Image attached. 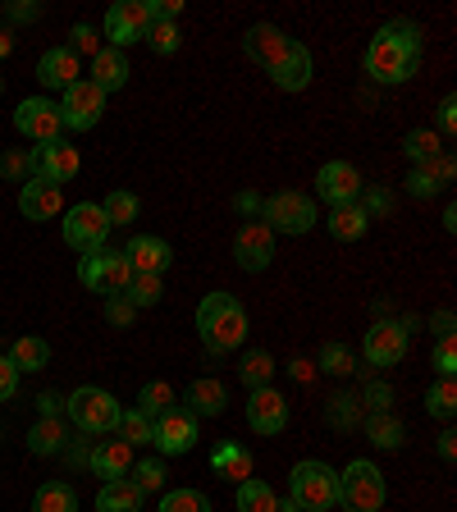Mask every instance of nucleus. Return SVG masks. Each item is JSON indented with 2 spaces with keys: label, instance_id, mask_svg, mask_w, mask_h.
Listing matches in <instances>:
<instances>
[{
  "label": "nucleus",
  "instance_id": "nucleus-1",
  "mask_svg": "<svg viewBox=\"0 0 457 512\" xmlns=\"http://www.w3.org/2000/svg\"><path fill=\"white\" fill-rule=\"evenodd\" d=\"M243 51L252 64H261L270 74V83L284 87V92H302L316 74V64H311V51L298 42V37H288L284 28L275 23H256V28L243 32Z\"/></svg>",
  "mask_w": 457,
  "mask_h": 512
},
{
  "label": "nucleus",
  "instance_id": "nucleus-32",
  "mask_svg": "<svg viewBox=\"0 0 457 512\" xmlns=\"http://www.w3.org/2000/svg\"><path fill=\"white\" fill-rule=\"evenodd\" d=\"M10 362H14V371H42L46 362H51V343L46 339H14V348H10Z\"/></svg>",
  "mask_w": 457,
  "mask_h": 512
},
{
  "label": "nucleus",
  "instance_id": "nucleus-48",
  "mask_svg": "<svg viewBox=\"0 0 457 512\" xmlns=\"http://www.w3.org/2000/svg\"><path fill=\"white\" fill-rule=\"evenodd\" d=\"M0 174H5V179L28 183V156H19V151H5V156H0Z\"/></svg>",
  "mask_w": 457,
  "mask_h": 512
},
{
  "label": "nucleus",
  "instance_id": "nucleus-12",
  "mask_svg": "<svg viewBox=\"0 0 457 512\" xmlns=\"http://www.w3.org/2000/svg\"><path fill=\"white\" fill-rule=\"evenodd\" d=\"M14 128L32 142H55L64 133L60 101H46V96H28V101H19V110H14Z\"/></svg>",
  "mask_w": 457,
  "mask_h": 512
},
{
  "label": "nucleus",
  "instance_id": "nucleus-36",
  "mask_svg": "<svg viewBox=\"0 0 457 512\" xmlns=\"http://www.w3.org/2000/svg\"><path fill=\"white\" fill-rule=\"evenodd\" d=\"M142 42H147L156 55H174L183 46V32H179V23H170V19H151V28H147Z\"/></svg>",
  "mask_w": 457,
  "mask_h": 512
},
{
  "label": "nucleus",
  "instance_id": "nucleus-63",
  "mask_svg": "<svg viewBox=\"0 0 457 512\" xmlns=\"http://www.w3.org/2000/svg\"><path fill=\"white\" fill-rule=\"evenodd\" d=\"M279 512H302V508H298V503H293V499H288V503H279Z\"/></svg>",
  "mask_w": 457,
  "mask_h": 512
},
{
  "label": "nucleus",
  "instance_id": "nucleus-55",
  "mask_svg": "<svg viewBox=\"0 0 457 512\" xmlns=\"http://www.w3.org/2000/svg\"><path fill=\"white\" fill-rule=\"evenodd\" d=\"M362 211L366 215H384V211H389V192H380V188H375V192H366V206H362Z\"/></svg>",
  "mask_w": 457,
  "mask_h": 512
},
{
  "label": "nucleus",
  "instance_id": "nucleus-40",
  "mask_svg": "<svg viewBox=\"0 0 457 512\" xmlns=\"http://www.w3.org/2000/svg\"><path fill=\"white\" fill-rule=\"evenodd\" d=\"M403 151H407V160H416V165H426L430 156H439V133H430V128H412L403 138Z\"/></svg>",
  "mask_w": 457,
  "mask_h": 512
},
{
  "label": "nucleus",
  "instance_id": "nucleus-42",
  "mask_svg": "<svg viewBox=\"0 0 457 512\" xmlns=\"http://www.w3.org/2000/svg\"><path fill=\"white\" fill-rule=\"evenodd\" d=\"M320 371L325 375H352L357 371V357H352L348 343H325V348H320Z\"/></svg>",
  "mask_w": 457,
  "mask_h": 512
},
{
  "label": "nucleus",
  "instance_id": "nucleus-61",
  "mask_svg": "<svg viewBox=\"0 0 457 512\" xmlns=\"http://www.w3.org/2000/svg\"><path fill=\"white\" fill-rule=\"evenodd\" d=\"M14 19H37V14H42V10H37V5H14Z\"/></svg>",
  "mask_w": 457,
  "mask_h": 512
},
{
  "label": "nucleus",
  "instance_id": "nucleus-37",
  "mask_svg": "<svg viewBox=\"0 0 457 512\" xmlns=\"http://www.w3.org/2000/svg\"><path fill=\"white\" fill-rule=\"evenodd\" d=\"M124 298L133 302V307H156V302L165 298V284H160V275H133L124 288Z\"/></svg>",
  "mask_w": 457,
  "mask_h": 512
},
{
  "label": "nucleus",
  "instance_id": "nucleus-2",
  "mask_svg": "<svg viewBox=\"0 0 457 512\" xmlns=\"http://www.w3.org/2000/svg\"><path fill=\"white\" fill-rule=\"evenodd\" d=\"M421 28L412 19H389L366 46V74L375 83H407V78L421 69Z\"/></svg>",
  "mask_w": 457,
  "mask_h": 512
},
{
  "label": "nucleus",
  "instance_id": "nucleus-6",
  "mask_svg": "<svg viewBox=\"0 0 457 512\" xmlns=\"http://www.w3.org/2000/svg\"><path fill=\"white\" fill-rule=\"evenodd\" d=\"M64 412H69V421H74L83 435H101L106 439L110 430L119 426V416H124V407H119L115 394H106V389H92V384H83V389H74V394L64 398Z\"/></svg>",
  "mask_w": 457,
  "mask_h": 512
},
{
  "label": "nucleus",
  "instance_id": "nucleus-25",
  "mask_svg": "<svg viewBox=\"0 0 457 512\" xmlns=\"http://www.w3.org/2000/svg\"><path fill=\"white\" fill-rule=\"evenodd\" d=\"M142 499L147 494L133 485V480H101V490H96V512H142Z\"/></svg>",
  "mask_w": 457,
  "mask_h": 512
},
{
  "label": "nucleus",
  "instance_id": "nucleus-29",
  "mask_svg": "<svg viewBox=\"0 0 457 512\" xmlns=\"http://www.w3.org/2000/svg\"><path fill=\"white\" fill-rule=\"evenodd\" d=\"M60 448H64V421L60 416H42V421L28 430V453L51 458V453H60Z\"/></svg>",
  "mask_w": 457,
  "mask_h": 512
},
{
  "label": "nucleus",
  "instance_id": "nucleus-59",
  "mask_svg": "<svg viewBox=\"0 0 457 512\" xmlns=\"http://www.w3.org/2000/svg\"><path fill=\"white\" fill-rule=\"evenodd\" d=\"M288 375H293V380H302V384H307L311 375H316V366H311V362H293V366H288Z\"/></svg>",
  "mask_w": 457,
  "mask_h": 512
},
{
  "label": "nucleus",
  "instance_id": "nucleus-52",
  "mask_svg": "<svg viewBox=\"0 0 457 512\" xmlns=\"http://www.w3.org/2000/svg\"><path fill=\"white\" fill-rule=\"evenodd\" d=\"M439 128H444L448 138L457 133V96H444V101H439Z\"/></svg>",
  "mask_w": 457,
  "mask_h": 512
},
{
  "label": "nucleus",
  "instance_id": "nucleus-23",
  "mask_svg": "<svg viewBox=\"0 0 457 512\" xmlns=\"http://www.w3.org/2000/svg\"><path fill=\"white\" fill-rule=\"evenodd\" d=\"M128 55L124 51H115V46H101V51L92 55V78L87 83L92 87H101V92H119V87L128 83Z\"/></svg>",
  "mask_w": 457,
  "mask_h": 512
},
{
  "label": "nucleus",
  "instance_id": "nucleus-58",
  "mask_svg": "<svg viewBox=\"0 0 457 512\" xmlns=\"http://www.w3.org/2000/svg\"><path fill=\"white\" fill-rule=\"evenodd\" d=\"M439 458H448V462L457 458V435H453V430H444V435H439Z\"/></svg>",
  "mask_w": 457,
  "mask_h": 512
},
{
  "label": "nucleus",
  "instance_id": "nucleus-18",
  "mask_svg": "<svg viewBox=\"0 0 457 512\" xmlns=\"http://www.w3.org/2000/svg\"><path fill=\"white\" fill-rule=\"evenodd\" d=\"M247 426H252L256 435H279V430L288 426V403H284V394H279L275 384L247 394Z\"/></svg>",
  "mask_w": 457,
  "mask_h": 512
},
{
  "label": "nucleus",
  "instance_id": "nucleus-31",
  "mask_svg": "<svg viewBox=\"0 0 457 512\" xmlns=\"http://www.w3.org/2000/svg\"><path fill=\"white\" fill-rule=\"evenodd\" d=\"M234 503H238V512H279V494L270 490L266 480H243Z\"/></svg>",
  "mask_w": 457,
  "mask_h": 512
},
{
  "label": "nucleus",
  "instance_id": "nucleus-11",
  "mask_svg": "<svg viewBox=\"0 0 457 512\" xmlns=\"http://www.w3.org/2000/svg\"><path fill=\"white\" fill-rule=\"evenodd\" d=\"M197 416L188 407H170L165 416H156V426H151V444L160 448V458H183L197 448Z\"/></svg>",
  "mask_w": 457,
  "mask_h": 512
},
{
  "label": "nucleus",
  "instance_id": "nucleus-14",
  "mask_svg": "<svg viewBox=\"0 0 457 512\" xmlns=\"http://www.w3.org/2000/svg\"><path fill=\"white\" fill-rule=\"evenodd\" d=\"M407 339H412V330H407L403 320H375L371 330H366L362 339V352L371 366H398L407 357Z\"/></svg>",
  "mask_w": 457,
  "mask_h": 512
},
{
  "label": "nucleus",
  "instance_id": "nucleus-38",
  "mask_svg": "<svg viewBox=\"0 0 457 512\" xmlns=\"http://www.w3.org/2000/svg\"><path fill=\"white\" fill-rule=\"evenodd\" d=\"M128 476H133V485H138L142 494H156V490H165L170 471H165V462H160V458H142L138 467L128 471Z\"/></svg>",
  "mask_w": 457,
  "mask_h": 512
},
{
  "label": "nucleus",
  "instance_id": "nucleus-15",
  "mask_svg": "<svg viewBox=\"0 0 457 512\" xmlns=\"http://www.w3.org/2000/svg\"><path fill=\"white\" fill-rule=\"evenodd\" d=\"M101 110H106V92L92 87L87 78H78L60 101V119H64V128H74V133H87V128L101 124Z\"/></svg>",
  "mask_w": 457,
  "mask_h": 512
},
{
  "label": "nucleus",
  "instance_id": "nucleus-22",
  "mask_svg": "<svg viewBox=\"0 0 457 512\" xmlns=\"http://www.w3.org/2000/svg\"><path fill=\"white\" fill-rule=\"evenodd\" d=\"M60 206H64V192L55 188V183H46V179H28L19 188L23 220H55V215H60Z\"/></svg>",
  "mask_w": 457,
  "mask_h": 512
},
{
  "label": "nucleus",
  "instance_id": "nucleus-19",
  "mask_svg": "<svg viewBox=\"0 0 457 512\" xmlns=\"http://www.w3.org/2000/svg\"><path fill=\"white\" fill-rule=\"evenodd\" d=\"M124 261L133 275H165V270L174 266V247L156 234H138L124 247Z\"/></svg>",
  "mask_w": 457,
  "mask_h": 512
},
{
  "label": "nucleus",
  "instance_id": "nucleus-3",
  "mask_svg": "<svg viewBox=\"0 0 457 512\" xmlns=\"http://www.w3.org/2000/svg\"><path fill=\"white\" fill-rule=\"evenodd\" d=\"M197 334L211 352H234L247 339V311L234 293H206L197 307Z\"/></svg>",
  "mask_w": 457,
  "mask_h": 512
},
{
  "label": "nucleus",
  "instance_id": "nucleus-34",
  "mask_svg": "<svg viewBox=\"0 0 457 512\" xmlns=\"http://www.w3.org/2000/svg\"><path fill=\"white\" fill-rule=\"evenodd\" d=\"M174 407V384H165V380H151V384H142V394H138V412L142 416H165Z\"/></svg>",
  "mask_w": 457,
  "mask_h": 512
},
{
  "label": "nucleus",
  "instance_id": "nucleus-64",
  "mask_svg": "<svg viewBox=\"0 0 457 512\" xmlns=\"http://www.w3.org/2000/svg\"><path fill=\"white\" fill-rule=\"evenodd\" d=\"M0 92H5V78H0Z\"/></svg>",
  "mask_w": 457,
  "mask_h": 512
},
{
  "label": "nucleus",
  "instance_id": "nucleus-30",
  "mask_svg": "<svg viewBox=\"0 0 457 512\" xmlns=\"http://www.w3.org/2000/svg\"><path fill=\"white\" fill-rule=\"evenodd\" d=\"M32 512H78V494H74V485H64V480H46V485H37Z\"/></svg>",
  "mask_w": 457,
  "mask_h": 512
},
{
  "label": "nucleus",
  "instance_id": "nucleus-51",
  "mask_svg": "<svg viewBox=\"0 0 457 512\" xmlns=\"http://www.w3.org/2000/svg\"><path fill=\"white\" fill-rule=\"evenodd\" d=\"M407 192H412V197H435V192H444V188H439V183L430 179L426 170H412V179H407Z\"/></svg>",
  "mask_w": 457,
  "mask_h": 512
},
{
  "label": "nucleus",
  "instance_id": "nucleus-16",
  "mask_svg": "<svg viewBox=\"0 0 457 512\" xmlns=\"http://www.w3.org/2000/svg\"><path fill=\"white\" fill-rule=\"evenodd\" d=\"M234 261H238V270H252V275L266 270L275 261V229L266 220H247L234 238Z\"/></svg>",
  "mask_w": 457,
  "mask_h": 512
},
{
  "label": "nucleus",
  "instance_id": "nucleus-60",
  "mask_svg": "<svg viewBox=\"0 0 457 512\" xmlns=\"http://www.w3.org/2000/svg\"><path fill=\"white\" fill-rule=\"evenodd\" d=\"M10 51H14V32L5 28V23H0V60H5Z\"/></svg>",
  "mask_w": 457,
  "mask_h": 512
},
{
  "label": "nucleus",
  "instance_id": "nucleus-9",
  "mask_svg": "<svg viewBox=\"0 0 457 512\" xmlns=\"http://www.w3.org/2000/svg\"><path fill=\"white\" fill-rule=\"evenodd\" d=\"M83 170V156H78V147H69L64 138L55 142H37V147L28 151V174L32 179H46V183H69L74 174Z\"/></svg>",
  "mask_w": 457,
  "mask_h": 512
},
{
  "label": "nucleus",
  "instance_id": "nucleus-35",
  "mask_svg": "<svg viewBox=\"0 0 457 512\" xmlns=\"http://www.w3.org/2000/svg\"><path fill=\"white\" fill-rule=\"evenodd\" d=\"M426 412L439 416V421H453L457 416V384L453 380H435L426 389Z\"/></svg>",
  "mask_w": 457,
  "mask_h": 512
},
{
  "label": "nucleus",
  "instance_id": "nucleus-33",
  "mask_svg": "<svg viewBox=\"0 0 457 512\" xmlns=\"http://www.w3.org/2000/svg\"><path fill=\"white\" fill-rule=\"evenodd\" d=\"M366 439H371L375 448H403V421L389 412H371V421H366Z\"/></svg>",
  "mask_w": 457,
  "mask_h": 512
},
{
  "label": "nucleus",
  "instance_id": "nucleus-47",
  "mask_svg": "<svg viewBox=\"0 0 457 512\" xmlns=\"http://www.w3.org/2000/svg\"><path fill=\"white\" fill-rule=\"evenodd\" d=\"M69 51H101V37H96V28H92V23H78V28L74 32H69Z\"/></svg>",
  "mask_w": 457,
  "mask_h": 512
},
{
  "label": "nucleus",
  "instance_id": "nucleus-53",
  "mask_svg": "<svg viewBox=\"0 0 457 512\" xmlns=\"http://www.w3.org/2000/svg\"><path fill=\"white\" fill-rule=\"evenodd\" d=\"M151 5V19H179V10H183V0H147Z\"/></svg>",
  "mask_w": 457,
  "mask_h": 512
},
{
  "label": "nucleus",
  "instance_id": "nucleus-44",
  "mask_svg": "<svg viewBox=\"0 0 457 512\" xmlns=\"http://www.w3.org/2000/svg\"><path fill=\"white\" fill-rule=\"evenodd\" d=\"M435 371H439V380H453V371H457V343H453V334H439V343H435Z\"/></svg>",
  "mask_w": 457,
  "mask_h": 512
},
{
  "label": "nucleus",
  "instance_id": "nucleus-26",
  "mask_svg": "<svg viewBox=\"0 0 457 512\" xmlns=\"http://www.w3.org/2000/svg\"><path fill=\"white\" fill-rule=\"evenodd\" d=\"M211 471L224 480H234V485H243V480H252V453H247L243 444H234V439H224L211 453Z\"/></svg>",
  "mask_w": 457,
  "mask_h": 512
},
{
  "label": "nucleus",
  "instance_id": "nucleus-20",
  "mask_svg": "<svg viewBox=\"0 0 457 512\" xmlns=\"http://www.w3.org/2000/svg\"><path fill=\"white\" fill-rule=\"evenodd\" d=\"M87 467L106 480H124L133 471V444H124V439H96L92 453H87Z\"/></svg>",
  "mask_w": 457,
  "mask_h": 512
},
{
  "label": "nucleus",
  "instance_id": "nucleus-7",
  "mask_svg": "<svg viewBox=\"0 0 457 512\" xmlns=\"http://www.w3.org/2000/svg\"><path fill=\"white\" fill-rule=\"evenodd\" d=\"M261 220H266L275 234H307V229H316L320 211L307 192H275V197L261 202Z\"/></svg>",
  "mask_w": 457,
  "mask_h": 512
},
{
  "label": "nucleus",
  "instance_id": "nucleus-41",
  "mask_svg": "<svg viewBox=\"0 0 457 512\" xmlns=\"http://www.w3.org/2000/svg\"><path fill=\"white\" fill-rule=\"evenodd\" d=\"M101 211H106L110 229H115V224H133V220H138V197L119 188V192H110L106 202H101Z\"/></svg>",
  "mask_w": 457,
  "mask_h": 512
},
{
  "label": "nucleus",
  "instance_id": "nucleus-24",
  "mask_svg": "<svg viewBox=\"0 0 457 512\" xmlns=\"http://www.w3.org/2000/svg\"><path fill=\"white\" fill-rule=\"evenodd\" d=\"M183 407L192 416H220L229 407V389H224L215 375H202V380L188 384V394H183Z\"/></svg>",
  "mask_w": 457,
  "mask_h": 512
},
{
  "label": "nucleus",
  "instance_id": "nucleus-8",
  "mask_svg": "<svg viewBox=\"0 0 457 512\" xmlns=\"http://www.w3.org/2000/svg\"><path fill=\"white\" fill-rule=\"evenodd\" d=\"M128 279H133V270H128L124 252H115V247H101V252L83 256L78 261V284L92 288V293H124Z\"/></svg>",
  "mask_w": 457,
  "mask_h": 512
},
{
  "label": "nucleus",
  "instance_id": "nucleus-46",
  "mask_svg": "<svg viewBox=\"0 0 457 512\" xmlns=\"http://www.w3.org/2000/svg\"><path fill=\"white\" fill-rule=\"evenodd\" d=\"M106 320L124 330V325H133V320H138V307H133L124 293H110V298H106Z\"/></svg>",
  "mask_w": 457,
  "mask_h": 512
},
{
  "label": "nucleus",
  "instance_id": "nucleus-57",
  "mask_svg": "<svg viewBox=\"0 0 457 512\" xmlns=\"http://www.w3.org/2000/svg\"><path fill=\"white\" fill-rule=\"evenodd\" d=\"M37 407H42V416H60L64 412V398L60 394H42V398H37Z\"/></svg>",
  "mask_w": 457,
  "mask_h": 512
},
{
  "label": "nucleus",
  "instance_id": "nucleus-45",
  "mask_svg": "<svg viewBox=\"0 0 457 512\" xmlns=\"http://www.w3.org/2000/svg\"><path fill=\"white\" fill-rule=\"evenodd\" d=\"M416 170H426L430 179L444 188V183H453V174H457V160H453V151H439V156H430L426 165H416Z\"/></svg>",
  "mask_w": 457,
  "mask_h": 512
},
{
  "label": "nucleus",
  "instance_id": "nucleus-27",
  "mask_svg": "<svg viewBox=\"0 0 457 512\" xmlns=\"http://www.w3.org/2000/svg\"><path fill=\"white\" fill-rule=\"evenodd\" d=\"M325 224H330V234L339 238V243H357V238H366V229H371V215L362 211V202H348V206H334Z\"/></svg>",
  "mask_w": 457,
  "mask_h": 512
},
{
  "label": "nucleus",
  "instance_id": "nucleus-43",
  "mask_svg": "<svg viewBox=\"0 0 457 512\" xmlns=\"http://www.w3.org/2000/svg\"><path fill=\"white\" fill-rule=\"evenodd\" d=\"M151 426H156V421H151V416H142L138 407H133V412H124L119 416V439H124V444H151Z\"/></svg>",
  "mask_w": 457,
  "mask_h": 512
},
{
  "label": "nucleus",
  "instance_id": "nucleus-17",
  "mask_svg": "<svg viewBox=\"0 0 457 512\" xmlns=\"http://www.w3.org/2000/svg\"><path fill=\"white\" fill-rule=\"evenodd\" d=\"M362 174H357V165H348V160H330V165H320L316 174V192L325 197L330 206H348L362 197Z\"/></svg>",
  "mask_w": 457,
  "mask_h": 512
},
{
  "label": "nucleus",
  "instance_id": "nucleus-5",
  "mask_svg": "<svg viewBox=\"0 0 457 512\" xmlns=\"http://www.w3.org/2000/svg\"><path fill=\"white\" fill-rule=\"evenodd\" d=\"M389 499V485H384V471L371 458H352L339 471V503L348 512H380Z\"/></svg>",
  "mask_w": 457,
  "mask_h": 512
},
{
  "label": "nucleus",
  "instance_id": "nucleus-62",
  "mask_svg": "<svg viewBox=\"0 0 457 512\" xmlns=\"http://www.w3.org/2000/svg\"><path fill=\"white\" fill-rule=\"evenodd\" d=\"M435 325H439V334H453V316H448V311H439Z\"/></svg>",
  "mask_w": 457,
  "mask_h": 512
},
{
  "label": "nucleus",
  "instance_id": "nucleus-4",
  "mask_svg": "<svg viewBox=\"0 0 457 512\" xmlns=\"http://www.w3.org/2000/svg\"><path fill=\"white\" fill-rule=\"evenodd\" d=\"M288 499L302 512H330L339 503V471L330 462H298L288 476Z\"/></svg>",
  "mask_w": 457,
  "mask_h": 512
},
{
  "label": "nucleus",
  "instance_id": "nucleus-13",
  "mask_svg": "<svg viewBox=\"0 0 457 512\" xmlns=\"http://www.w3.org/2000/svg\"><path fill=\"white\" fill-rule=\"evenodd\" d=\"M147 28H151V5L147 0H115V5L106 10V37L115 42V51L142 42Z\"/></svg>",
  "mask_w": 457,
  "mask_h": 512
},
{
  "label": "nucleus",
  "instance_id": "nucleus-56",
  "mask_svg": "<svg viewBox=\"0 0 457 512\" xmlns=\"http://www.w3.org/2000/svg\"><path fill=\"white\" fill-rule=\"evenodd\" d=\"M234 206H238L243 215H256V211H261V197H256V192H238Z\"/></svg>",
  "mask_w": 457,
  "mask_h": 512
},
{
  "label": "nucleus",
  "instance_id": "nucleus-28",
  "mask_svg": "<svg viewBox=\"0 0 457 512\" xmlns=\"http://www.w3.org/2000/svg\"><path fill=\"white\" fill-rule=\"evenodd\" d=\"M238 380H243L247 389H266V384L275 380V357H270L266 348H247L243 362H238Z\"/></svg>",
  "mask_w": 457,
  "mask_h": 512
},
{
  "label": "nucleus",
  "instance_id": "nucleus-10",
  "mask_svg": "<svg viewBox=\"0 0 457 512\" xmlns=\"http://www.w3.org/2000/svg\"><path fill=\"white\" fill-rule=\"evenodd\" d=\"M106 238H110V220L96 202H78L74 211L64 215V243L74 247V252L92 256L106 247Z\"/></svg>",
  "mask_w": 457,
  "mask_h": 512
},
{
  "label": "nucleus",
  "instance_id": "nucleus-50",
  "mask_svg": "<svg viewBox=\"0 0 457 512\" xmlns=\"http://www.w3.org/2000/svg\"><path fill=\"white\" fill-rule=\"evenodd\" d=\"M14 389H19V371H14L10 357H0V403H10Z\"/></svg>",
  "mask_w": 457,
  "mask_h": 512
},
{
  "label": "nucleus",
  "instance_id": "nucleus-49",
  "mask_svg": "<svg viewBox=\"0 0 457 512\" xmlns=\"http://www.w3.org/2000/svg\"><path fill=\"white\" fill-rule=\"evenodd\" d=\"M352 403H357L352 394H339V398L330 403V421H334V426H357V416H352Z\"/></svg>",
  "mask_w": 457,
  "mask_h": 512
},
{
  "label": "nucleus",
  "instance_id": "nucleus-21",
  "mask_svg": "<svg viewBox=\"0 0 457 512\" xmlns=\"http://www.w3.org/2000/svg\"><path fill=\"white\" fill-rule=\"evenodd\" d=\"M37 78H42V87H60V92H69V87L83 78V64H78V55L69 51V46H51V51L37 60Z\"/></svg>",
  "mask_w": 457,
  "mask_h": 512
},
{
  "label": "nucleus",
  "instance_id": "nucleus-39",
  "mask_svg": "<svg viewBox=\"0 0 457 512\" xmlns=\"http://www.w3.org/2000/svg\"><path fill=\"white\" fill-rule=\"evenodd\" d=\"M160 512H211V499L202 490H165L160 494Z\"/></svg>",
  "mask_w": 457,
  "mask_h": 512
},
{
  "label": "nucleus",
  "instance_id": "nucleus-54",
  "mask_svg": "<svg viewBox=\"0 0 457 512\" xmlns=\"http://www.w3.org/2000/svg\"><path fill=\"white\" fill-rule=\"evenodd\" d=\"M389 398H394V394H389L384 384H371V389H366V403H371L375 412H389Z\"/></svg>",
  "mask_w": 457,
  "mask_h": 512
}]
</instances>
